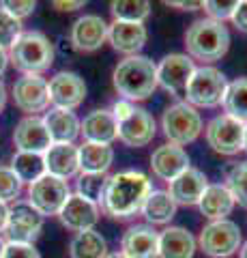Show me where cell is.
<instances>
[{
    "mask_svg": "<svg viewBox=\"0 0 247 258\" xmlns=\"http://www.w3.org/2000/svg\"><path fill=\"white\" fill-rule=\"evenodd\" d=\"M13 142L22 153H43L52 147V138L47 134L43 118L39 116H24L13 129Z\"/></svg>",
    "mask_w": 247,
    "mask_h": 258,
    "instance_id": "cell-17",
    "label": "cell"
},
{
    "mask_svg": "<svg viewBox=\"0 0 247 258\" xmlns=\"http://www.w3.org/2000/svg\"><path fill=\"white\" fill-rule=\"evenodd\" d=\"M209 187V179H206V174L202 170H198V168H187L185 172H181L177 179L170 181V187H168V194L170 198L183 207H194L198 205V200L202 198L204 189Z\"/></svg>",
    "mask_w": 247,
    "mask_h": 258,
    "instance_id": "cell-19",
    "label": "cell"
},
{
    "mask_svg": "<svg viewBox=\"0 0 247 258\" xmlns=\"http://www.w3.org/2000/svg\"><path fill=\"white\" fill-rule=\"evenodd\" d=\"M7 220H9V207H7L5 203H0V232L5 230Z\"/></svg>",
    "mask_w": 247,
    "mask_h": 258,
    "instance_id": "cell-44",
    "label": "cell"
},
{
    "mask_svg": "<svg viewBox=\"0 0 247 258\" xmlns=\"http://www.w3.org/2000/svg\"><path fill=\"white\" fill-rule=\"evenodd\" d=\"M5 245H7V243H5L3 239H0V258H3V254H5Z\"/></svg>",
    "mask_w": 247,
    "mask_h": 258,
    "instance_id": "cell-50",
    "label": "cell"
},
{
    "mask_svg": "<svg viewBox=\"0 0 247 258\" xmlns=\"http://www.w3.org/2000/svg\"><path fill=\"white\" fill-rule=\"evenodd\" d=\"M79 155V170L93 172V174H106L114 161V149L110 144H97V142H84L77 147Z\"/></svg>",
    "mask_w": 247,
    "mask_h": 258,
    "instance_id": "cell-27",
    "label": "cell"
},
{
    "mask_svg": "<svg viewBox=\"0 0 247 258\" xmlns=\"http://www.w3.org/2000/svg\"><path fill=\"white\" fill-rule=\"evenodd\" d=\"M45 172L67 181L79 172V155L77 147L69 142H52V147L43 153Z\"/></svg>",
    "mask_w": 247,
    "mask_h": 258,
    "instance_id": "cell-21",
    "label": "cell"
},
{
    "mask_svg": "<svg viewBox=\"0 0 247 258\" xmlns=\"http://www.w3.org/2000/svg\"><path fill=\"white\" fill-rule=\"evenodd\" d=\"M106 258H127V256L123 252H112V254H108Z\"/></svg>",
    "mask_w": 247,
    "mask_h": 258,
    "instance_id": "cell-48",
    "label": "cell"
},
{
    "mask_svg": "<svg viewBox=\"0 0 247 258\" xmlns=\"http://www.w3.org/2000/svg\"><path fill=\"white\" fill-rule=\"evenodd\" d=\"M221 106H224L228 116L247 125V78H236L234 82H228Z\"/></svg>",
    "mask_w": 247,
    "mask_h": 258,
    "instance_id": "cell-30",
    "label": "cell"
},
{
    "mask_svg": "<svg viewBox=\"0 0 247 258\" xmlns=\"http://www.w3.org/2000/svg\"><path fill=\"white\" fill-rule=\"evenodd\" d=\"M112 84L127 101H144L157 91V64L148 56H127L114 67Z\"/></svg>",
    "mask_w": 247,
    "mask_h": 258,
    "instance_id": "cell-2",
    "label": "cell"
},
{
    "mask_svg": "<svg viewBox=\"0 0 247 258\" xmlns=\"http://www.w3.org/2000/svg\"><path fill=\"white\" fill-rule=\"evenodd\" d=\"M99 215L101 211L95 203L77 196V194H71L67 198V203L60 209L58 220L67 230L77 235V232H84V230H95V226L99 222Z\"/></svg>",
    "mask_w": 247,
    "mask_h": 258,
    "instance_id": "cell-16",
    "label": "cell"
},
{
    "mask_svg": "<svg viewBox=\"0 0 247 258\" xmlns=\"http://www.w3.org/2000/svg\"><path fill=\"white\" fill-rule=\"evenodd\" d=\"M110 11L114 15V22L144 24V20L150 15V3L146 0H114L110 3Z\"/></svg>",
    "mask_w": 247,
    "mask_h": 258,
    "instance_id": "cell-32",
    "label": "cell"
},
{
    "mask_svg": "<svg viewBox=\"0 0 247 258\" xmlns=\"http://www.w3.org/2000/svg\"><path fill=\"white\" fill-rule=\"evenodd\" d=\"M238 256H241V258H247V241H245V243H241V249H238Z\"/></svg>",
    "mask_w": 247,
    "mask_h": 258,
    "instance_id": "cell-47",
    "label": "cell"
},
{
    "mask_svg": "<svg viewBox=\"0 0 247 258\" xmlns=\"http://www.w3.org/2000/svg\"><path fill=\"white\" fill-rule=\"evenodd\" d=\"M52 7L56 11H75V9H82L84 3L82 0H75V3H60V0H56V3H52Z\"/></svg>",
    "mask_w": 247,
    "mask_h": 258,
    "instance_id": "cell-42",
    "label": "cell"
},
{
    "mask_svg": "<svg viewBox=\"0 0 247 258\" xmlns=\"http://www.w3.org/2000/svg\"><path fill=\"white\" fill-rule=\"evenodd\" d=\"M198 207H200V213L206 220L219 222V220H228V215L232 213L234 198H232V194L228 191L226 185L215 183L204 189L202 198L198 200Z\"/></svg>",
    "mask_w": 247,
    "mask_h": 258,
    "instance_id": "cell-25",
    "label": "cell"
},
{
    "mask_svg": "<svg viewBox=\"0 0 247 258\" xmlns=\"http://www.w3.org/2000/svg\"><path fill=\"white\" fill-rule=\"evenodd\" d=\"M106 185H108V176L106 174H93V172H82L77 174V181H75V189H77V196H82L91 203L99 205L103 200V191H106Z\"/></svg>",
    "mask_w": 247,
    "mask_h": 258,
    "instance_id": "cell-33",
    "label": "cell"
},
{
    "mask_svg": "<svg viewBox=\"0 0 247 258\" xmlns=\"http://www.w3.org/2000/svg\"><path fill=\"white\" fill-rule=\"evenodd\" d=\"M226 187L232 194L234 205L247 209V161H238L226 174Z\"/></svg>",
    "mask_w": 247,
    "mask_h": 258,
    "instance_id": "cell-34",
    "label": "cell"
},
{
    "mask_svg": "<svg viewBox=\"0 0 247 258\" xmlns=\"http://www.w3.org/2000/svg\"><path fill=\"white\" fill-rule=\"evenodd\" d=\"M243 134H245V125L228 114H219V116L211 118L204 129L206 144H209L215 153L228 155V157H232L243 151Z\"/></svg>",
    "mask_w": 247,
    "mask_h": 258,
    "instance_id": "cell-9",
    "label": "cell"
},
{
    "mask_svg": "<svg viewBox=\"0 0 247 258\" xmlns=\"http://www.w3.org/2000/svg\"><path fill=\"white\" fill-rule=\"evenodd\" d=\"M189 168V155L183 147L177 144H163V147H157L150 155V170L157 179L161 181H172L177 179L181 172H185Z\"/></svg>",
    "mask_w": 247,
    "mask_h": 258,
    "instance_id": "cell-20",
    "label": "cell"
},
{
    "mask_svg": "<svg viewBox=\"0 0 247 258\" xmlns=\"http://www.w3.org/2000/svg\"><path fill=\"white\" fill-rule=\"evenodd\" d=\"M236 5L238 0H206V3H202V9L209 15V20L224 24L226 20L232 18Z\"/></svg>",
    "mask_w": 247,
    "mask_h": 258,
    "instance_id": "cell-36",
    "label": "cell"
},
{
    "mask_svg": "<svg viewBox=\"0 0 247 258\" xmlns=\"http://www.w3.org/2000/svg\"><path fill=\"white\" fill-rule=\"evenodd\" d=\"M133 110H135V106H133L131 101H127V99H118V101L114 103V106H112V110H110V112H112V116H114L116 123H123V120H125L127 116H129Z\"/></svg>",
    "mask_w": 247,
    "mask_h": 258,
    "instance_id": "cell-40",
    "label": "cell"
},
{
    "mask_svg": "<svg viewBox=\"0 0 247 258\" xmlns=\"http://www.w3.org/2000/svg\"><path fill=\"white\" fill-rule=\"evenodd\" d=\"M79 134L84 136V142L112 144L118 136V123L110 110H93L79 120Z\"/></svg>",
    "mask_w": 247,
    "mask_h": 258,
    "instance_id": "cell-23",
    "label": "cell"
},
{
    "mask_svg": "<svg viewBox=\"0 0 247 258\" xmlns=\"http://www.w3.org/2000/svg\"><path fill=\"white\" fill-rule=\"evenodd\" d=\"M196 239L181 226H168L159 232V258H194Z\"/></svg>",
    "mask_w": 247,
    "mask_h": 258,
    "instance_id": "cell-24",
    "label": "cell"
},
{
    "mask_svg": "<svg viewBox=\"0 0 247 258\" xmlns=\"http://www.w3.org/2000/svg\"><path fill=\"white\" fill-rule=\"evenodd\" d=\"M22 181L15 176V172L9 166H0V203H11V200L20 198L22 194Z\"/></svg>",
    "mask_w": 247,
    "mask_h": 258,
    "instance_id": "cell-35",
    "label": "cell"
},
{
    "mask_svg": "<svg viewBox=\"0 0 247 258\" xmlns=\"http://www.w3.org/2000/svg\"><path fill=\"white\" fill-rule=\"evenodd\" d=\"M43 230V215H39L28 203H15L9 209L5 232L9 243H30L33 245L37 237Z\"/></svg>",
    "mask_w": 247,
    "mask_h": 258,
    "instance_id": "cell-10",
    "label": "cell"
},
{
    "mask_svg": "<svg viewBox=\"0 0 247 258\" xmlns=\"http://www.w3.org/2000/svg\"><path fill=\"white\" fill-rule=\"evenodd\" d=\"M69 256L71 258H106L108 243L97 230L77 232L69 241Z\"/></svg>",
    "mask_w": 247,
    "mask_h": 258,
    "instance_id": "cell-29",
    "label": "cell"
},
{
    "mask_svg": "<svg viewBox=\"0 0 247 258\" xmlns=\"http://www.w3.org/2000/svg\"><path fill=\"white\" fill-rule=\"evenodd\" d=\"M150 191H153V185L144 172L123 170L108 176L101 207L106 215L114 217V220H129L138 211H142V205Z\"/></svg>",
    "mask_w": 247,
    "mask_h": 258,
    "instance_id": "cell-1",
    "label": "cell"
},
{
    "mask_svg": "<svg viewBox=\"0 0 247 258\" xmlns=\"http://www.w3.org/2000/svg\"><path fill=\"white\" fill-rule=\"evenodd\" d=\"M43 123L47 127L52 142H69L79 136V118L75 116L73 110H62V108H52L43 116Z\"/></svg>",
    "mask_w": 247,
    "mask_h": 258,
    "instance_id": "cell-26",
    "label": "cell"
},
{
    "mask_svg": "<svg viewBox=\"0 0 247 258\" xmlns=\"http://www.w3.org/2000/svg\"><path fill=\"white\" fill-rule=\"evenodd\" d=\"M110 24L97 13H86L71 24V45L77 52H97L106 43Z\"/></svg>",
    "mask_w": 247,
    "mask_h": 258,
    "instance_id": "cell-14",
    "label": "cell"
},
{
    "mask_svg": "<svg viewBox=\"0 0 247 258\" xmlns=\"http://www.w3.org/2000/svg\"><path fill=\"white\" fill-rule=\"evenodd\" d=\"M108 39L116 52L135 56L142 47L146 45L148 32L144 24H133V22H114L110 24Z\"/></svg>",
    "mask_w": 247,
    "mask_h": 258,
    "instance_id": "cell-22",
    "label": "cell"
},
{
    "mask_svg": "<svg viewBox=\"0 0 247 258\" xmlns=\"http://www.w3.org/2000/svg\"><path fill=\"white\" fill-rule=\"evenodd\" d=\"M7 64H9V52L0 47V76L7 71Z\"/></svg>",
    "mask_w": 247,
    "mask_h": 258,
    "instance_id": "cell-45",
    "label": "cell"
},
{
    "mask_svg": "<svg viewBox=\"0 0 247 258\" xmlns=\"http://www.w3.org/2000/svg\"><path fill=\"white\" fill-rule=\"evenodd\" d=\"M0 9L7 11L11 18L22 22L24 18L33 15V11L37 9V3H33V0H26V3H20V0H3V3H0Z\"/></svg>",
    "mask_w": 247,
    "mask_h": 258,
    "instance_id": "cell-38",
    "label": "cell"
},
{
    "mask_svg": "<svg viewBox=\"0 0 247 258\" xmlns=\"http://www.w3.org/2000/svg\"><path fill=\"white\" fill-rule=\"evenodd\" d=\"M5 103H7V86L3 80H0V112L5 110Z\"/></svg>",
    "mask_w": 247,
    "mask_h": 258,
    "instance_id": "cell-46",
    "label": "cell"
},
{
    "mask_svg": "<svg viewBox=\"0 0 247 258\" xmlns=\"http://www.w3.org/2000/svg\"><path fill=\"white\" fill-rule=\"evenodd\" d=\"M142 215L148 222V226H163L170 224V220L177 215V203L170 198L168 191L163 189H153L148 194V198L142 205Z\"/></svg>",
    "mask_w": 247,
    "mask_h": 258,
    "instance_id": "cell-28",
    "label": "cell"
},
{
    "mask_svg": "<svg viewBox=\"0 0 247 258\" xmlns=\"http://www.w3.org/2000/svg\"><path fill=\"white\" fill-rule=\"evenodd\" d=\"M194 71L196 64L187 54H168L157 64V84L172 95H185Z\"/></svg>",
    "mask_w": 247,
    "mask_h": 258,
    "instance_id": "cell-13",
    "label": "cell"
},
{
    "mask_svg": "<svg viewBox=\"0 0 247 258\" xmlns=\"http://www.w3.org/2000/svg\"><path fill=\"white\" fill-rule=\"evenodd\" d=\"M230 20H232V24L241 32H247V0H238V5Z\"/></svg>",
    "mask_w": 247,
    "mask_h": 258,
    "instance_id": "cell-41",
    "label": "cell"
},
{
    "mask_svg": "<svg viewBox=\"0 0 247 258\" xmlns=\"http://www.w3.org/2000/svg\"><path fill=\"white\" fill-rule=\"evenodd\" d=\"M155 134H157V123H155L153 114L144 108H135L123 123H118L116 138L121 140L125 147L140 149V147H146V144L153 142Z\"/></svg>",
    "mask_w": 247,
    "mask_h": 258,
    "instance_id": "cell-15",
    "label": "cell"
},
{
    "mask_svg": "<svg viewBox=\"0 0 247 258\" xmlns=\"http://www.w3.org/2000/svg\"><path fill=\"white\" fill-rule=\"evenodd\" d=\"M168 7H179V9L183 11H196V9H200L202 3H166Z\"/></svg>",
    "mask_w": 247,
    "mask_h": 258,
    "instance_id": "cell-43",
    "label": "cell"
},
{
    "mask_svg": "<svg viewBox=\"0 0 247 258\" xmlns=\"http://www.w3.org/2000/svg\"><path fill=\"white\" fill-rule=\"evenodd\" d=\"M71 196L67 181L52 174H43L41 179L28 185V205L35 209L39 215H58L62 205Z\"/></svg>",
    "mask_w": 247,
    "mask_h": 258,
    "instance_id": "cell-8",
    "label": "cell"
},
{
    "mask_svg": "<svg viewBox=\"0 0 247 258\" xmlns=\"http://www.w3.org/2000/svg\"><path fill=\"white\" fill-rule=\"evenodd\" d=\"M127 258H159V232L148 224H135L121 239Z\"/></svg>",
    "mask_w": 247,
    "mask_h": 258,
    "instance_id": "cell-18",
    "label": "cell"
},
{
    "mask_svg": "<svg viewBox=\"0 0 247 258\" xmlns=\"http://www.w3.org/2000/svg\"><path fill=\"white\" fill-rule=\"evenodd\" d=\"M11 170L22 183H35L37 179H41L45 174V161L43 155L39 153H22L18 151L11 159Z\"/></svg>",
    "mask_w": 247,
    "mask_h": 258,
    "instance_id": "cell-31",
    "label": "cell"
},
{
    "mask_svg": "<svg viewBox=\"0 0 247 258\" xmlns=\"http://www.w3.org/2000/svg\"><path fill=\"white\" fill-rule=\"evenodd\" d=\"M20 32H22L20 20L11 18L7 11L0 9V47H3V50L11 47L15 39L20 37Z\"/></svg>",
    "mask_w": 247,
    "mask_h": 258,
    "instance_id": "cell-37",
    "label": "cell"
},
{
    "mask_svg": "<svg viewBox=\"0 0 247 258\" xmlns=\"http://www.w3.org/2000/svg\"><path fill=\"white\" fill-rule=\"evenodd\" d=\"M11 97L15 108L26 112L28 116H37L39 112H45L50 106V93L47 82L41 76H22L15 80L11 88Z\"/></svg>",
    "mask_w": 247,
    "mask_h": 258,
    "instance_id": "cell-11",
    "label": "cell"
},
{
    "mask_svg": "<svg viewBox=\"0 0 247 258\" xmlns=\"http://www.w3.org/2000/svg\"><path fill=\"white\" fill-rule=\"evenodd\" d=\"M202 116L194 106L187 101H177L166 108L161 116V129L163 136L170 140V144L185 147L191 144L198 136L202 134Z\"/></svg>",
    "mask_w": 247,
    "mask_h": 258,
    "instance_id": "cell-6",
    "label": "cell"
},
{
    "mask_svg": "<svg viewBox=\"0 0 247 258\" xmlns=\"http://www.w3.org/2000/svg\"><path fill=\"white\" fill-rule=\"evenodd\" d=\"M243 151H247V125H245V134H243Z\"/></svg>",
    "mask_w": 247,
    "mask_h": 258,
    "instance_id": "cell-49",
    "label": "cell"
},
{
    "mask_svg": "<svg viewBox=\"0 0 247 258\" xmlns=\"http://www.w3.org/2000/svg\"><path fill=\"white\" fill-rule=\"evenodd\" d=\"M47 93L54 108L75 110L86 99V82L73 71H58L47 82Z\"/></svg>",
    "mask_w": 247,
    "mask_h": 258,
    "instance_id": "cell-12",
    "label": "cell"
},
{
    "mask_svg": "<svg viewBox=\"0 0 247 258\" xmlns=\"http://www.w3.org/2000/svg\"><path fill=\"white\" fill-rule=\"evenodd\" d=\"M211 258H228L241 249V228L232 220H219L206 224L196 241Z\"/></svg>",
    "mask_w": 247,
    "mask_h": 258,
    "instance_id": "cell-7",
    "label": "cell"
},
{
    "mask_svg": "<svg viewBox=\"0 0 247 258\" xmlns=\"http://www.w3.org/2000/svg\"><path fill=\"white\" fill-rule=\"evenodd\" d=\"M3 258H41V254L30 243H7Z\"/></svg>",
    "mask_w": 247,
    "mask_h": 258,
    "instance_id": "cell-39",
    "label": "cell"
},
{
    "mask_svg": "<svg viewBox=\"0 0 247 258\" xmlns=\"http://www.w3.org/2000/svg\"><path fill=\"white\" fill-rule=\"evenodd\" d=\"M185 47L191 60H202L204 64L217 62L230 47V32L221 22H213L209 18L196 20L185 32Z\"/></svg>",
    "mask_w": 247,
    "mask_h": 258,
    "instance_id": "cell-3",
    "label": "cell"
},
{
    "mask_svg": "<svg viewBox=\"0 0 247 258\" xmlns=\"http://www.w3.org/2000/svg\"><path fill=\"white\" fill-rule=\"evenodd\" d=\"M9 60L24 76H41L54 64V45L43 32L22 30L9 47Z\"/></svg>",
    "mask_w": 247,
    "mask_h": 258,
    "instance_id": "cell-4",
    "label": "cell"
},
{
    "mask_svg": "<svg viewBox=\"0 0 247 258\" xmlns=\"http://www.w3.org/2000/svg\"><path fill=\"white\" fill-rule=\"evenodd\" d=\"M228 80L219 69L211 64H202L194 71L185 88L187 103L194 108H217L224 103Z\"/></svg>",
    "mask_w": 247,
    "mask_h": 258,
    "instance_id": "cell-5",
    "label": "cell"
}]
</instances>
